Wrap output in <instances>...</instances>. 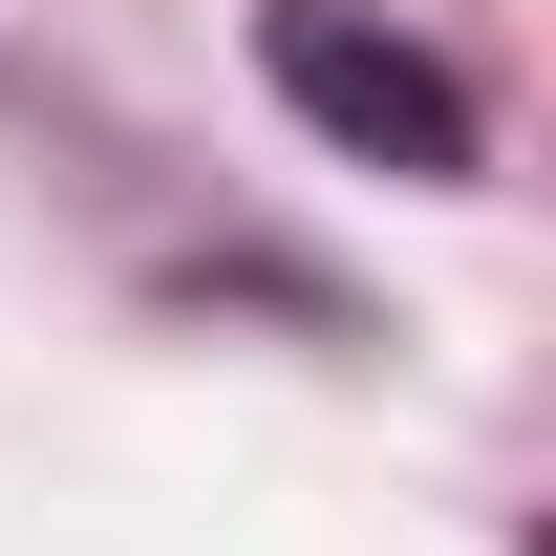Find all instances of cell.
<instances>
[{
  "instance_id": "1",
  "label": "cell",
  "mask_w": 556,
  "mask_h": 556,
  "mask_svg": "<svg viewBox=\"0 0 556 556\" xmlns=\"http://www.w3.org/2000/svg\"><path fill=\"white\" fill-rule=\"evenodd\" d=\"M257 86H278L321 150L407 172V193H471V172H492V108L428 65L407 22H364V0H257Z\"/></svg>"
}]
</instances>
